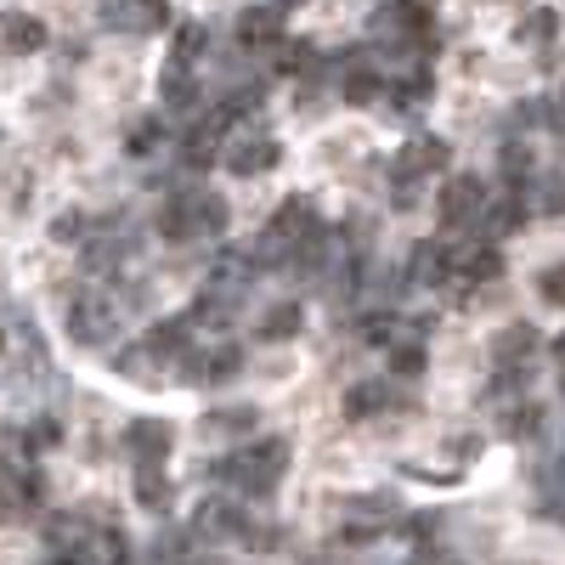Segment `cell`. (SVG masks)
Listing matches in <instances>:
<instances>
[{
    "label": "cell",
    "instance_id": "19",
    "mask_svg": "<svg viewBox=\"0 0 565 565\" xmlns=\"http://www.w3.org/2000/svg\"><path fill=\"white\" fill-rule=\"evenodd\" d=\"M136 503L141 509H170V481H164L159 463H141L136 469Z\"/></svg>",
    "mask_w": 565,
    "mask_h": 565
},
{
    "label": "cell",
    "instance_id": "6",
    "mask_svg": "<svg viewBox=\"0 0 565 565\" xmlns=\"http://www.w3.org/2000/svg\"><path fill=\"white\" fill-rule=\"evenodd\" d=\"M487 210V186L476 181V175H452L447 186H441V221L447 226H469Z\"/></svg>",
    "mask_w": 565,
    "mask_h": 565
},
{
    "label": "cell",
    "instance_id": "18",
    "mask_svg": "<svg viewBox=\"0 0 565 565\" xmlns=\"http://www.w3.org/2000/svg\"><path fill=\"white\" fill-rule=\"evenodd\" d=\"M186 204H193V232L199 238H215V232H226V204L215 193H186Z\"/></svg>",
    "mask_w": 565,
    "mask_h": 565
},
{
    "label": "cell",
    "instance_id": "35",
    "mask_svg": "<svg viewBox=\"0 0 565 565\" xmlns=\"http://www.w3.org/2000/svg\"><path fill=\"white\" fill-rule=\"evenodd\" d=\"M79 226H85V215H74V210H68V215H57V221H52V238L74 244V238H79Z\"/></svg>",
    "mask_w": 565,
    "mask_h": 565
},
{
    "label": "cell",
    "instance_id": "8",
    "mask_svg": "<svg viewBox=\"0 0 565 565\" xmlns=\"http://www.w3.org/2000/svg\"><path fill=\"white\" fill-rule=\"evenodd\" d=\"M447 277H452V249H447V244H436V238L413 244V255H407V282H424V289H441Z\"/></svg>",
    "mask_w": 565,
    "mask_h": 565
},
{
    "label": "cell",
    "instance_id": "20",
    "mask_svg": "<svg viewBox=\"0 0 565 565\" xmlns=\"http://www.w3.org/2000/svg\"><path fill=\"white\" fill-rule=\"evenodd\" d=\"M45 543H52V548H63V554H79V548L90 543V526L79 521V514H57V521L45 526Z\"/></svg>",
    "mask_w": 565,
    "mask_h": 565
},
{
    "label": "cell",
    "instance_id": "27",
    "mask_svg": "<svg viewBox=\"0 0 565 565\" xmlns=\"http://www.w3.org/2000/svg\"><path fill=\"white\" fill-rule=\"evenodd\" d=\"M559 34V18L548 12V7H537V12H526L521 18V40H532V45H548Z\"/></svg>",
    "mask_w": 565,
    "mask_h": 565
},
{
    "label": "cell",
    "instance_id": "11",
    "mask_svg": "<svg viewBox=\"0 0 565 565\" xmlns=\"http://www.w3.org/2000/svg\"><path fill=\"white\" fill-rule=\"evenodd\" d=\"M452 277H463V282H492V277H503V255L492 249V238H487V244H463V249L452 255Z\"/></svg>",
    "mask_w": 565,
    "mask_h": 565
},
{
    "label": "cell",
    "instance_id": "33",
    "mask_svg": "<svg viewBox=\"0 0 565 565\" xmlns=\"http://www.w3.org/2000/svg\"><path fill=\"white\" fill-rule=\"evenodd\" d=\"M362 340L391 345V340H396V317H385V311H380V317H367V322H362Z\"/></svg>",
    "mask_w": 565,
    "mask_h": 565
},
{
    "label": "cell",
    "instance_id": "34",
    "mask_svg": "<svg viewBox=\"0 0 565 565\" xmlns=\"http://www.w3.org/2000/svg\"><path fill=\"white\" fill-rule=\"evenodd\" d=\"M537 295H543L548 306H565V266H548V271H543V282H537Z\"/></svg>",
    "mask_w": 565,
    "mask_h": 565
},
{
    "label": "cell",
    "instance_id": "25",
    "mask_svg": "<svg viewBox=\"0 0 565 565\" xmlns=\"http://www.w3.org/2000/svg\"><path fill=\"white\" fill-rule=\"evenodd\" d=\"M289 334H300V306H277V311H266L260 340H289Z\"/></svg>",
    "mask_w": 565,
    "mask_h": 565
},
{
    "label": "cell",
    "instance_id": "24",
    "mask_svg": "<svg viewBox=\"0 0 565 565\" xmlns=\"http://www.w3.org/2000/svg\"><path fill=\"white\" fill-rule=\"evenodd\" d=\"M271 52H277V74H311V68H317V52H311L306 40H289V45L277 40Z\"/></svg>",
    "mask_w": 565,
    "mask_h": 565
},
{
    "label": "cell",
    "instance_id": "30",
    "mask_svg": "<svg viewBox=\"0 0 565 565\" xmlns=\"http://www.w3.org/2000/svg\"><path fill=\"white\" fill-rule=\"evenodd\" d=\"M430 90H436L430 68H413V74H402V79H396V97H402V103H424Z\"/></svg>",
    "mask_w": 565,
    "mask_h": 565
},
{
    "label": "cell",
    "instance_id": "36",
    "mask_svg": "<svg viewBox=\"0 0 565 565\" xmlns=\"http://www.w3.org/2000/svg\"><path fill=\"white\" fill-rule=\"evenodd\" d=\"M57 441V424H34V447H52Z\"/></svg>",
    "mask_w": 565,
    "mask_h": 565
},
{
    "label": "cell",
    "instance_id": "15",
    "mask_svg": "<svg viewBox=\"0 0 565 565\" xmlns=\"http://www.w3.org/2000/svg\"><path fill=\"white\" fill-rule=\"evenodd\" d=\"M0 34H7V45H12L18 57H34V52H45V23H40V18H29V12H7Z\"/></svg>",
    "mask_w": 565,
    "mask_h": 565
},
{
    "label": "cell",
    "instance_id": "39",
    "mask_svg": "<svg viewBox=\"0 0 565 565\" xmlns=\"http://www.w3.org/2000/svg\"><path fill=\"white\" fill-rule=\"evenodd\" d=\"M52 565H68V559H52Z\"/></svg>",
    "mask_w": 565,
    "mask_h": 565
},
{
    "label": "cell",
    "instance_id": "37",
    "mask_svg": "<svg viewBox=\"0 0 565 565\" xmlns=\"http://www.w3.org/2000/svg\"><path fill=\"white\" fill-rule=\"evenodd\" d=\"M554 362H559V367H565V334H559V340H554Z\"/></svg>",
    "mask_w": 565,
    "mask_h": 565
},
{
    "label": "cell",
    "instance_id": "3",
    "mask_svg": "<svg viewBox=\"0 0 565 565\" xmlns=\"http://www.w3.org/2000/svg\"><path fill=\"white\" fill-rule=\"evenodd\" d=\"M103 23L119 29V34H153V29L170 23V0H108Z\"/></svg>",
    "mask_w": 565,
    "mask_h": 565
},
{
    "label": "cell",
    "instance_id": "29",
    "mask_svg": "<svg viewBox=\"0 0 565 565\" xmlns=\"http://www.w3.org/2000/svg\"><path fill=\"white\" fill-rule=\"evenodd\" d=\"M498 164H503V175H509L514 186H521V181H526V170H532V148H526V141H509V148L498 153Z\"/></svg>",
    "mask_w": 565,
    "mask_h": 565
},
{
    "label": "cell",
    "instance_id": "38",
    "mask_svg": "<svg viewBox=\"0 0 565 565\" xmlns=\"http://www.w3.org/2000/svg\"><path fill=\"white\" fill-rule=\"evenodd\" d=\"M271 7H282V12H289V7H306V0H271Z\"/></svg>",
    "mask_w": 565,
    "mask_h": 565
},
{
    "label": "cell",
    "instance_id": "16",
    "mask_svg": "<svg viewBox=\"0 0 565 565\" xmlns=\"http://www.w3.org/2000/svg\"><path fill=\"white\" fill-rule=\"evenodd\" d=\"M186 340H193V317H170V322H153L148 328V351L153 356H181Z\"/></svg>",
    "mask_w": 565,
    "mask_h": 565
},
{
    "label": "cell",
    "instance_id": "31",
    "mask_svg": "<svg viewBox=\"0 0 565 565\" xmlns=\"http://www.w3.org/2000/svg\"><path fill=\"white\" fill-rule=\"evenodd\" d=\"M391 373L418 380V373H424V345H391Z\"/></svg>",
    "mask_w": 565,
    "mask_h": 565
},
{
    "label": "cell",
    "instance_id": "32",
    "mask_svg": "<svg viewBox=\"0 0 565 565\" xmlns=\"http://www.w3.org/2000/svg\"><path fill=\"white\" fill-rule=\"evenodd\" d=\"M532 430H537V407H532V402L509 407V418H503V436H532Z\"/></svg>",
    "mask_w": 565,
    "mask_h": 565
},
{
    "label": "cell",
    "instance_id": "5",
    "mask_svg": "<svg viewBox=\"0 0 565 565\" xmlns=\"http://www.w3.org/2000/svg\"><path fill=\"white\" fill-rule=\"evenodd\" d=\"M232 34H238L244 52H271V45L282 40V7H244L238 23H232Z\"/></svg>",
    "mask_w": 565,
    "mask_h": 565
},
{
    "label": "cell",
    "instance_id": "10",
    "mask_svg": "<svg viewBox=\"0 0 565 565\" xmlns=\"http://www.w3.org/2000/svg\"><path fill=\"white\" fill-rule=\"evenodd\" d=\"M436 170H447V141H436V136H413L407 148H402V159H396V175L413 181V175H436Z\"/></svg>",
    "mask_w": 565,
    "mask_h": 565
},
{
    "label": "cell",
    "instance_id": "7",
    "mask_svg": "<svg viewBox=\"0 0 565 565\" xmlns=\"http://www.w3.org/2000/svg\"><path fill=\"white\" fill-rule=\"evenodd\" d=\"M199 526H204V532H221V537H232V543H238V537H244V543H271V532H260L238 503H204Z\"/></svg>",
    "mask_w": 565,
    "mask_h": 565
},
{
    "label": "cell",
    "instance_id": "21",
    "mask_svg": "<svg viewBox=\"0 0 565 565\" xmlns=\"http://www.w3.org/2000/svg\"><path fill=\"white\" fill-rule=\"evenodd\" d=\"M159 232H164L170 244H186V238H199V232H193V204H186V193L164 204V215H159Z\"/></svg>",
    "mask_w": 565,
    "mask_h": 565
},
{
    "label": "cell",
    "instance_id": "4",
    "mask_svg": "<svg viewBox=\"0 0 565 565\" xmlns=\"http://www.w3.org/2000/svg\"><path fill=\"white\" fill-rule=\"evenodd\" d=\"M277 159H282V148H277L271 136H260V130H255V136H238V141L221 153V164H226L232 175H266Z\"/></svg>",
    "mask_w": 565,
    "mask_h": 565
},
{
    "label": "cell",
    "instance_id": "9",
    "mask_svg": "<svg viewBox=\"0 0 565 565\" xmlns=\"http://www.w3.org/2000/svg\"><path fill=\"white\" fill-rule=\"evenodd\" d=\"M340 90H345V103L367 108V103H380L391 85H385V74L373 68V63H367L362 52H351V57H345V85H340Z\"/></svg>",
    "mask_w": 565,
    "mask_h": 565
},
{
    "label": "cell",
    "instance_id": "23",
    "mask_svg": "<svg viewBox=\"0 0 565 565\" xmlns=\"http://www.w3.org/2000/svg\"><path fill=\"white\" fill-rule=\"evenodd\" d=\"M204 45H210V29H204V23H181L175 40H170V57H175V63H199Z\"/></svg>",
    "mask_w": 565,
    "mask_h": 565
},
{
    "label": "cell",
    "instance_id": "14",
    "mask_svg": "<svg viewBox=\"0 0 565 565\" xmlns=\"http://www.w3.org/2000/svg\"><path fill=\"white\" fill-rule=\"evenodd\" d=\"M159 97L170 103V108H193L199 103V79H193V63H164V74H159Z\"/></svg>",
    "mask_w": 565,
    "mask_h": 565
},
{
    "label": "cell",
    "instance_id": "17",
    "mask_svg": "<svg viewBox=\"0 0 565 565\" xmlns=\"http://www.w3.org/2000/svg\"><path fill=\"white\" fill-rule=\"evenodd\" d=\"M532 351H537V328H532V322H509L503 334L492 340V356H498V362H526Z\"/></svg>",
    "mask_w": 565,
    "mask_h": 565
},
{
    "label": "cell",
    "instance_id": "1",
    "mask_svg": "<svg viewBox=\"0 0 565 565\" xmlns=\"http://www.w3.org/2000/svg\"><path fill=\"white\" fill-rule=\"evenodd\" d=\"M289 469V441L282 436H271V441H260V447H249V452H238L232 463H221V476L238 487V492H249V498H260V492H271L277 487V476Z\"/></svg>",
    "mask_w": 565,
    "mask_h": 565
},
{
    "label": "cell",
    "instance_id": "26",
    "mask_svg": "<svg viewBox=\"0 0 565 565\" xmlns=\"http://www.w3.org/2000/svg\"><path fill=\"white\" fill-rule=\"evenodd\" d=\"M210 430H221V436L255 430V407H215V413H210Z\"/></svg>",
    "mask_w": 565,
    "mask_h": 565
},
{
    "label": "cell",
    "instance_id": "13",
    "mask_svg": "<svg viewBox=\"0 0 565 565\" xmlns=\"http://www.w3.org/2000/svg\"><path fill=\"white\" fill-rule=\"evenodd\" d=\"M68 334H74L79 345H103V340L114 334V322H108V306H97V300H79V306L68 311Z\"/></svg>",
    "mask_w": 565,
    "mask_h": 565
},
{
    "label": "cell",
    "instance_id": "2",
    "mask_svg": "<svg viewBox=\"0 0 565 565\" xmlns=\"http://www.w3.org/2000/svg\"><path fill=\"white\" fill-rule=\"evenodd\" d=\"M317 226L311 204L306 199H289L271 221H266V244H260V260H295V244L306 238V232Z\"/></svg>",
    "mask_w": 565,
    "mask_h": 565
},
{
    "label": "cell",
    "instance_id": "28",
    "mask_svg": "<svg viewBox=\"0 0 565 565\" xmlns=\"http://www.w3.org/2000/svg\"><path fill=\"white\" fill-rule=\"evenodd\" d=\"M159 136H164V130H159V119H136L125 148H130L136 159H153V153H159Z\"/></svg>",
    "mask_w": 565,
    "mask_h": 565
},
{
    "label": "cell",
    "instance_id": "22",
    "mask_svg": "<svg viewBox=\"0 0 565 565\" xmlns=\"http://www.w3.org/2000/svg\"><path fill=\"white\" fill-rule=\"evenodd\" d=\"M385 402H391L385 385H373V380H367V385H351V391H345V418H373Z\"/></svg>",
    "mask_w": 565,
    "mask_h": 565
},
{
    "label": "cell",
    "instance_id": "12",
    "mask_svg": "<svg viewBox=\"0 0 565 565\" xmlns=\"http://www.w3.org/2000/svg\"><path fill=\"white\" fill-rule=\"evenodd\" d=\"M125 441H130V452L141 458V463H159L164 452H170V441H175V430L164 418H136L130 430H125Z\"/></svg>",
    "mask_w": 565,
    "mask_h": 565
}]
</instances>
